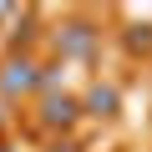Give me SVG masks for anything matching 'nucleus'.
Instances as JSON below:
<instances>
[{
  "label": "nucleus",
  "mask_w": 152,
  "mask_h": 152,
  "mask_svg": "<svg viewBox=\"0 0 152 152\" xmlns=\"http://www.w3.org/2000/svg\"><path fill=\"white\" fill-rule=\"evenodd\" d=\"M36 86H41V66L31 56H20V61H10L5 71H0V91H5V96H26Z\"/></svg>",
  "instance_id": "1"
},
{
  "label": "nucleus",
  "mask_w": 152,
  "mask_h": 152,
  "mask_svg": "<svg viewBox=\"0 0 152 152\" xmlns=\"http://www.w3.org/2000/svg\"><path fill=\"white\" fill-rule=\"evenodd\" d=\"M76 117H81V102H76V96H46V107H41V122L46 127H71Z\"/></svg>",
  "instance_id": "2"
},
{
  "label": "nucleus",
  "mask_w": 152,
  "mask_h": 152,
  "mask_svg": "<svg viewBox=\"0 0 152 152\" xmlns=\"http://www.w3.org/2000/svg\"><path fill=\"white\" fill-rule=\"evenodd\" d=\"M56 46H61V56H91V46H96V36H91L86 26H66V31L56 36Z\"/></svg>",
  "instance_id": "3"
},
{
  "label": "nucleus",
  "mask_w": 152,
  "mask_h": 152,
  "mask_svg": "<svg viewBox=\"0 0 152 152\" xmlns=\"http://www.w3.org/2000/svg\"><path fill=\"white\" fill-rule=\"evenodd\" d=\"M81 107H86L91 117H117V86H102V81H96V86L86 91Z\"/></svg>",
  "instance_id": "4"
},
{
  "label": "nucleus",
  "mask_w": 152,
  "mask_h": 152,
  "mask_svg": "<svg viewBox=\"0 0 152 152\" xmlns=\"http://www.w3.org/2000/svg\"><path fill=\"white\" fill-rule=\"evenodd\" d=\"M5 15H10V10H5V5H0V20H5Z\"/></svg>",
  "instance_id": "5"
}]
</instances>
